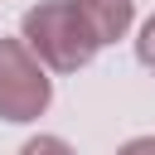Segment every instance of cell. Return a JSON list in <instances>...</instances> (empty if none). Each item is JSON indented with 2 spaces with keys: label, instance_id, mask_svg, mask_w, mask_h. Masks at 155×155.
Here are the masks:
<instances>
[{
  "label": "cell",
  "instance_id": "3",
  "mask_svg": "<svg viewBox=\"0 0 155 155\" xmlns=\"http://www.w3.org/2000/svg\"><path fill=\"white\" fill-rule=\"evenodd\" d=\"M19 155H78L63 136H29L24 145H19Z\"/></svg>",
  "mask_w": 155,
  "mask_h": 155
},
{
  "label": "cell",
  "instance_id": "5",
  "mask_svg": "<svg viewBox=\"0 0 155 155\" xmlns=\"http://www.w3.org/2000/svg\"><path fill=\"white\" fill-rule=\"evenodd\" d=\"M116 155H155V136H136V140H126Z\"/></svg>",
  "mask_w": 155,
  "mask_h": 155
},
{
  "label": "cell",
  "instance_id": "2",
  "mask_svg": "<svg viewBox=\"0 0 155 155\" xmlns=\"http://www.w3.org/2000/svg\"><path fill=\"white\" fill-rule=\"evenodd\" d=\"M53 102V78L24 39H0V121H39Z\"/></svg>",
  "mask_w": 155,
  "mask_h": 155
},
{
  "label": "cell",
  "instance_id": "1",
  "mask_svg": "<svg viewBox=\"0 0 155 155\" xmlns=\"http://www.w3.org/2000/svg\"><path fill=\"white\" fill-rule=\"evenodd\" d=\"M19 39L53 73H78V68L92 63L97 48H107L102 34H97V24H92L87 0H39L34 10H24Z\"/></svg>",
  "mask_w": 155,
  "mask_h": 155
},
{
  "label": "cell",
  "instance_id": "4",
  "mask_svg": "<svg viewBox=\"0 0 155 155\" xmlns=\"http://www.w3.org/2000/svg\"><path fill=\"white\" fill-rule=\"evenodd\" d=\"M136 58H140V68H145V73H155V15L140 24V39H136Z\"/></svg>",
  "mask_w": 155,
  "mask_h": 155
}]
</instances>
